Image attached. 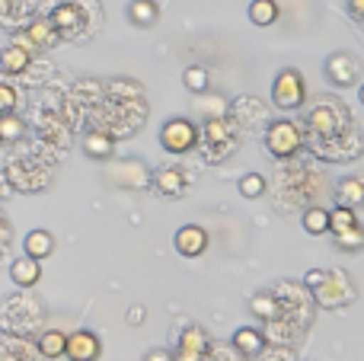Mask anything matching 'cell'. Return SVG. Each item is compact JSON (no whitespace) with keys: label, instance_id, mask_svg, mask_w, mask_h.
Segmentation results:
<instances>
[{"label":"cell","instance_id":"cell-33","mask_svg":"<svg viewBox=\"0 0 364 361\" xmlns=\"http://www.w3.org/2000/svg\"><path fill=\"white\" fill-rule=\"evenodd\" d=\"M147 361H173V355L160 349V352H151V355H147Z\"/></svg>","mask_w":364,"mask_h":361},{"label":"cell","instance_id":"cell-8","mask_svg":"<svg viewBox=\"0 0 364 361\" xmlns=\"http://www.w3.org/2000/svg\"><path fill=\"white\" fill-rule=\"evenodd\" d=\"M176 249L182 256H201L208 249V234L198 224H186L176 230Z\"/></svg>","mask_w":364,"mask_h":361},{"label":"cell","instance_id":"cell-3","mask_svg":"<svg viewBox=\"0 0 364 361\" xmlns=\"http://www.w3.org/2000/svg\"><path fill=\"white\" fill-rule=\"evenodd\" d=\"M265 147H269V153H275V157H294L297 147H301V131H297V125L288 119L272 122L269 134H265Z\"/></svg>","mask_w":364,"mask_h":361},{"label":"cell","instance_id":"cell-18","mask_svg":"<svg viewBox=\"0 0 364 361\" xmlns=\"http://www.w3.org/2000/svg\"><path fill=\"white\" fill-rule=\"evenodd\" d=\"M179 345H182V355L186 358H198V355H205L208 352V336L198 330V326H188L186 333H182V339H179Z\"/></svg>","mask_w":364,"mask_h":361},{"label":"cell","instance_id":"cell-15","mask_svg":"<svg viewBox=\"0 0 364 361\" xmlns=\"http://www.w3.org/2000/svg\"><path fill=\"white\" fill-rule=\"evenodd\" d=\"M157 16H160V10L154 0H132V4H128V19H132L134 26H141V29L154 26Z\"/></svg>","mask_w":364,"mask_h":361},{"label":"cell","instance_id":"cell-32","mask_svg":"<svg viewBox=\"0 0 364 361\" xmlns=\"http://www.w3.org/2000/svg\"><path fill=\"white\" fill-rule=\"evenodd\" d=\"M348 10H352L358 19H364V0H348Z\"/></svg>","mask_w":364,"mask_h":361},{"label":"cell","instance_id":"cell-21","mask_svg":"<svg viewBox=\"0 0 364 361\" xmlns=\"http://www.w3.org/2000/svg\"><path fill=\"white\" fill-rule=\"evenodd\" d=\"M250 19L256 26H272L278 19V4L275 0H252L250 4Z\"/></svg>","mask_w":364,"mask_h":361},{"label":"cell","instance_id":"cell-30","mask_svg":"<svg viewBox=\"0 0 364 361\" xmlns=\"http://www.w3.org/2000/svg\"><path fill=\"white\" fill-rule=\"evenodd\" d=\"M323 279H326V272H320V269H314V272H307V279H304V285H307L310 291H314V288L320 285Z\"/></svg>","mask_w":364,"mask_h":361},{"label":"cell","instance_id":"cell-16","mask_svg":"<svg viewBox=\"0 0 364 361\" xmlns=\"http://www.w3.org/2000/svg\"><path fill=\"white\" fill-rule=\"evenodd\" d=\"M154 185H157L160 195L176 198V195H182V189H186V176H182L179 170H160L157 176H154Z\"/></svg>","mask_w":364,"mask_h":361},{"label":"cell","instance_id":"cell-14","mask_svg":"<svg viewBox=\"0 0 364 361\" xmlns=\"http://www.w3.org/2000/svg\"><path fill=\"white\" fill-rule=\"evenodd\" d=\"M23 249H26V256H32V259L42 262L45 256H51V249H55V237H51L48 230H29Z\"/></svg>","mask_w":364,"mask_h":361},{"label":"cell","instance_id":"cell-12","mask_svg":"<svg viewBox=\"0 0 364 361\" xmlns=\"http://www.w3.org/2000/svg\"><path fill=\"white\" fill-rule=\"evenodd\" d=\"M336 202L346 205V208H361L364 205V179H342L339 185H336Z\"/></svg>","mask_w":364,"mask_h":361},{"label":"cell","instance_id":"cell-26","mask_svg":"<svg viewBox=\"0 0 364 361\" xmlns=\"http://www.w3.org/2000/svg\"><path fill=\"white\" fill-rule=\"evenodd\" d=\"M51 26L70 36V32H74V26H80V13H77L74 6H61V10H58L55 16H51Z\"/></svg>","mask_w":364,"mask_h":361},{"label":"cell","instance_id":"cell-27","mask_svg":"<svg viewBox=\"0 0 364 361\" xmlns=\"http://www.w3.org/2000/svg\"><path fill=\"white\" fill-rule=\"evenodd\" d=\"M240 192H243V198H259L265 192V179L259 176V173H246V176L240 179Z\"/></svg>","mask_w":364,"mask_h":361},{"label":"cell","instance_id":"cell-20","mask_svg":"<svg viewBox=\"0 0 364 361\" xmlns=\"http://www.w3.org/2000/svg\"><path fill=\"white\" fill-rule=\"evenodd\" d=\"M64 343H68V336L58 330H48L38 336V352H42L45 358H61L64 355Z\"/></svg>","mask_w":364,"mask_h":361},{"label":"cell","instance_id":"cell-23","mask_svg":"<svg viewBox=\"0 0 364 361\" xmlns=\"http://www.w3.org/2000/svg\"><path fill=\"white\" fill-rule=\"evenodd\" d=\"M304 230L314 234V237L329 234V211L326 208H310L307 215H304Z\"/></svg>","mask_w":364,"mask_h":361},{"label":"cell","instance_id":"cell-4","mask_svg":"<svg viewBox=\"0 0 364 361\" xmlns=\"http://www.w3.org/2000/svg\"><path fill=\"white\" fill-rule=\"evenodd\" d=\"M195 141H198V131H195V125H192V122H186V119L166 122L164 131H160V144H164L170 153H186V151H192Z\"/></svg>","mask_w":364,"mask_h":361},{"label":"cell","instance_id":"cell-19","mask_svg":"<svg viewBox=\"0 0 364 361\" xmlns=\"http://www.w3.org/2000/svg\"><path fill=\"white\" fill-rule=\"evenodd\" d=\"M26 134V122L19 119V115L6 112L0 115V144H13V141H19Z\"/></svg>","mask_w":364,"mask_h":361},{"label":"cell","instance_id":"cell-22","mask_svg":"<svg viewBox=\"0 0 364 361\" xmlns=\"http://www.w3.org/2000/svg\"><path fill=\"white\" fill-rule=\"evenodd\" d=\"M250 307H252V313L262 317V320H278L282 317V304H278L275 294H256Z\"/></svg>","mask_w":364,"mask_h":361},{"label":"cell","instance_id":"cell-9","mask_svg":"<svg viewBox=\"0 0 364 361\" xmlns=\"http://www.w3.org/2000/svg\"><path fill=\"white\" fill-rule=\"evenodd\" d=\"M58 38V29L48 23V19H36V23H29V29H26V36L19 38V45H26V48H51Z\"/></svg>","mask_w":364,"mask_h":361},{"label":"cell","instance_id":"cell-35","mask_svg":"<svg viewBox=\"0 0 364 361\" xmlns=\"http://www.w3.org/2000/svg\"><path fill=\"white\" fill-rule=\"evenodd\" d=\"M0 234H4V221H0Z\"/></svg>","mask_w":364,"mask_h":361},{"label":"cell","instance_id":"cell-13","mask_svg":"<svg viewBox=\"0 0 364 361\" xmlns=\"http://www.w3.org/2000/svg\"><path fill=\"white\" fill-rule=\"evenodd\" d=\"M233 349H237L240 355L252 358V355H259V352L265 349V336L259 330H250V326H243V330L233 333Z\"/></svg>","mask_w":364,"mask_h":361},{"label":"cell","instance_id":"cell-29","mask_svg":"<svg viewBox=\"0 0 364 361\" xmlns=\"http://www.w3.org/2000/svg\"><path fill=\"white\" fill-rule=\"evenodd\" d=\"M13 109H16V90L10 83H0V115L13 112Z\"/></svg>","mask_w":364,"mask_h":361},{"label":"cell","instance_id":"cell-5","mask_svg":"<svg viewBox=\"0 0 364 361\" xmlns=\"http://www.w3.org/2000/svg\"><path fill=\"white\" fill-rule=\"evenodd\" d=\"M64 355L70 361H96L100 358V339H96L90 330L70 333L68 343H64Z\"/></svg>","mask_w":364,"mask_h":361},{"label":"cell","instance_id":"cell-24","mask_svg":"<svg viewBox=\"0 0 364 361\" xmlns=\"http://www.w3.org/2000/svg\"><path fill=\"white\" fill-rule=\"evenodd\" d=\"M358 224V217H355V208H346V205H339L336 211H329V234H342V230L355 227Z\"/></svg>","mask_w":364,"mask_h":361},{"label":"cell","instance_id":"cell-11","mask_svg":"<svg viewBox=\"0 0 364 361\" xmlns=\"http://www.w3.org/2000/svg\"><path fill=\"white\" fill-rule=\"evenodd\" d=\"M10 279L16 281L19 288H32L42 279V266H38V259H32V256H19L10 266Z\"/></svg>","mask_w":364,"mask_h":361},{"label":"cell","instance_id":"cell-31","mask_svg":"<svg viewBox=\"0 0 364 361\" xmlns=\"http://www.w3.org/2000/svg\"><path fill=\"white\" fill-rule=\"evenodd\" d=\"M144 317H147L144 307H132V311H128V323H144Z\"/></svg>","mask_w":364,"mask_h":361},{"label":"cell","instance_id":"cell-6","mask_svg":"<svg viewBox=\"0 0 364 361\" xmlns=\"http://www.w3.org/2000/svg\"><path fill=\"white\" fill-rule=\"evenodd\" d=\"M326 74L336 87H352L358 80V61L352 55H346V51H339V55H333L326 61Z\"/></svg>","mask_w":364,"mask_h":361},{"label":"cell","instance_id":"cell-7","mask_svg":"<svg viewBox=\"0 0 364 361\" xmlns=\"http://www.w3.org/2000/svg\"><path fill=\"white\" fill-rule=\"evenodd\" d=\"M310 128H314L320 138H333V134L342 131V115L336 112L333 102H323V106H316L314 112H310Z\"/></svg>","mask_w":364,"mask_h":361},{"label":"cell","instance_id":"cell-1","mask_svg":"<svg viewBox=\"0 0 364 361\" xmlns=\"http://www.w3.org/2000/svg\"><path fill=\"white\" fill-rule=\"evenodd\" d=\"M272 102H275L278 109H301L304 106V77H301V70L288 68L275 77Z\"/></svg>","mask_w":364,"mask_h":361},{"label":"cell","instance_id":"cell-17","mask_svg":"<svg viewBox=\"0 0 364 361\" xmlns=\"http://www.w3.org/2000/svg\"><path fill=\"white\" fill-rule=\"evenodd\" d=\"M112 147H115V141L109 138L106 131H90L87 138H83V151L93 160H106L109 153H112Z\"/></svg>","mask_w":364,"mask_h":361},{"label":"cell","instance_id":"cell-2","mask_svg":"<svg viewBox=\"0 0 364 361\" xmlns=\"http://www.w3.org/2000/svg\"><path fill=\"white\" fill-rule=\"evenodd\" d=\"M314 298L320 307H342L355 301V288L346 281V275L339 272H326V279L314 288Z\"/></svg>","mask_w":364,"mask_h":361},{"label":"cell","instance_id":"cell-34","mask_svg":"<svg viewBox=\"0 0 364 361\" xmlns=\"http://www.w3.org/2000/svg\"><path fill=\"white\" fill-rule=\"evenodd\" d=\"M358 96H361V102H364V87H361V90H358Z\"/></svg>","mask_w":364,"mask_h":361},{"label":"cell","instance_id":"cell-10","mask_svg":"<svg viewBox=\"0 0 364 361\" xmlns=\"http://www.w3.org/2000/svg\"><path fill=\"white\" fill-rule=\"evenodd\" d=\"M29 61H32V51L26 48V45H19V42L6 45V48L0 51V70H4V74H10V77L23 74V70L29 68Z\"/></svg>","mask_w":364,"mask_h":361},{"label":"cell","instance_id":"cell-25","mask_svg":"<svg viewBox=\"0 0 364 361\" xmlns=\"http://www.w3.org/2000/svg\"><path fill=\"white\" fill-rule=\"evenodd\" d=\"M336 243H339V249H348V253H355V249L364 247V227H361V224H355V227L342 230V234H336Z\"/></svg>","mask_w":364,"mask_h":361},{"label":"cell","instance_id":"cell-28","mask_svg":"<svg viewBox=\"0 0 364 361\" xmlns=\"http://www.w3.org/2000/svg\"><path fill=\"white\" fill-rule=\"evenodd\" d=\"M182 83H186L192 93H205L208 90V70L205 68H188L186 74H182Z\"/></svg>","mask_w":364,"mask_h":361}]
</instances>
